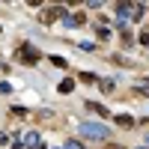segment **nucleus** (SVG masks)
<instances>
[{
	"mask_svg": "<svg viewBox=\"0 0 149 149\" xmlns=\"http://www.w3.org/2000/svg\"><path fill=\"white\" fill-rule=\"evenodd\" d=\"M107 125H98V122H81V137L86 140H107Z\"/></svg>",
	"mask_w": 149,
	"mask_h": 149,
	"instance_id": "1",
	"label": "nucleus"
},
{
	"mask_svg": "<svg viewBox=\"0 0 149 149\" xmlns=\"http://www.w3.org/2000/svg\"><path fill=\"white\" fill-rule=\"evenodd\" d=\"M81 81H84V84H95L98 78H95V74H93V72H81Z\"/></svg>",
	"mask_w": 149,
	"mask_h": 149,
	"instance_id": "11",
	"label": "nucleus"
},
{
	"mask_svg": "<svg viewBox=\"0 0 149 149\" xmlns=\"http://www.w3.org/2000/svg\"><path fill=\"white\" fill-rule=\"evenodd\" d=\"M12 116H27V107H12Z\"/></svg>",
	"mask_w": 149,
	"mask_h": 149,
	"instance_id": "15",
	"label": "nucleus"
},
{
	"mask_svg": "<svg viewBox=\"0 0 149 149\" xmlns=\"http://www.w3.org/2000/svg\"><path fill=\"white\" fill-rule=\"evenodd\" d=\"M107 149H125V146H119V143H110V146H107Z\"/></svg>",
	"mask_w": 149,
	"mask_h": 149,
	"instance_id": "20",
	"label": "nucleus"
},
{
	"mask_svg": "<svg viewBox=\"0 0 149 149\" xmlns=\"http://www.w3.org/2000/svg\"><path fill=\"white\" fill-rule=\"evenodd\" d=\"M63 18H66V9L63 6H51V9L42 12V24H54V21H63Z\"/></svg>",
	"mask_w": 149,
	"mask_h": 149,
	"instance_id": "3",
	"label": "nucleus"
},
{
	"mask_svg": "<svg viewBox=\"0 0 149 149\" xmlns=\"http://www.w3.org/2000/svg\"><path fill=\"white\" fill-rule=\"evenodd\" d=\"M140 149H143V146H140Z\"/></svg>",
	"mask_w": 149,
	"mask_h": 149,
	"instance_id": "23",
	"label": "nucleus"
},
{
	"mask_svg": "<svg viewBox=\"0 0 149 149\" xmlns=\"http://www.w3.org/2000/svg\"><path fill=\"white\" fill-rule=\"evenodd\" d=\"M0 146H9V134L6 131H0Z\"/></svg>",
	"mask_w": 149,
	"mask_h": 149,
	"instance_id": "17",
	"label": "nucleus"
},
{
	"mask_svg": "<svg viewBox=\"0 0 149 149\" xmlns=\"http://www.w3.org/2000/svg\"><path fill=\"white\" fill-rule=\"evenodd\" d=\"M0 93H12V86H9L6 81H0Z\"/></svg>",
	"mask_w": 149,
	"mask_h": 149,
	"instance_id": "19",
	"label": "nucleus"
},
{
	"mask_svg": "<svg viewBox=\"0 0 149 149\" xmlns=\"http://www.w3.org/2000/svg\"><path fill=\"white\" fill-rule=\"evenodd\" d=\"M140 45H149V30H143V33H140Z\"/></svg>",
	"mask_w": 149,
	"mask_h": 149,
	"instance_id": "18",
	"label": "nucleus"
},
{
	"mask_svg": "<svg viewBox=\"0 0 149 149\" xmlns=\"http://www.w3.org/2000/svg\"><path fill=\"white\" fill-rule=\"evenodd\" d=\"M39 57H42V54L36 51L33 45H18V48H15V60H21L24 66H36V63H39Z\"/></svg>",
	"mask_w": 149,
	"mask_h": 149,
	"instance_id": "2",
	"label": "nucleus"
},
{
	"mask_svg": "<svg viewBox=\"0 0 149 149\" xmlns=\"http://www.w3.org/2000/svg\"><path fill=\"white\" fill-rule=\"evenodd\" d=\"M24 146H30V149H42L45 143L39 140V134H36V131H30V134H27V137H24Z\"/></svg>",
	"mask_w": 149,
	"mask_h": 149,
	"instance_id": "4",
	"label": "nucleus"
},
{
	"mask_svg": "<svg viewBox=\"0 0 149 149\" xmlns=\"http://www.w3.org/2000/svg\"><path fill=\"white\" fill-rule=\"evenodd\" d=\"M98 84H102L104 93H113V81H98Z\"/></svg>",
	"mask_w": 149,
	"mask_h": 149,
	"instance_id": "14",
	"label": "nucleus"
},
{
	"mask_svg": "<svg viewBox=\"0 0 149 149\" xmlns=\"http://www.w3.org/2000/svg\"><path fill=\"white\" fill-rule=\"evenodd\" d=\"M78 48H81V51H95V45H93V42H81Z\"/></svg>",
	"mask_w": 149,
	"mask_h": 149,
	"instance_id": "16",
	"label": "nucleus"
},
{
	"mask_svg": "<svg viewBox=\"0 0 149 149\" xmlns=\"http://www.w3.org/2000/svg\"><path fill=\"white\" fill-rule=\"evenodd\" d=\"M143 149H149V137H146V146H143Z\"/></svg>",
	"mask_w": 149,
	"mask_h": 149,
	"instance_id": "22",
	"label": "nucleus"
},
{
	"mask_svg": "<svg viewBox=\"0 0 149 149\" xmlns=\"http://www.w3.org/2000/svg\"><path fill=\"white\" fill-rule=\"evenodd\" d=\"M63 149H84V140H66Z\"/></svg>",
	"mask_w": 149,
	"mask_h": 149,
	"instance_id": "10",
	"label": "nucleus"
},
{
	"mask_svg": "<svg viewBox=\"0 0 149 149\" xmlns=\"http://www.w3.org/2000/svg\"><path fill=\"white\" fill-rule=\"evenodd\" d=\"M131 93H137V95L149 98V84H134V86H131Z\"/></svg>",
	"mask_w": 149,
	"mask_h": 149,
	"instance_id": "9",
	"label": "nucleus"
},
{
	"mask_svg": "<svg viewBox=\"0 0 149 149\" xmlns=\"http://www.w3.org/2000/svg\"><path fill=\"white\" fill-rule=\"evenodd\" d=\"M72 90H74V81H72V78H66V81H60V93H63V95H69Z\"/></svg>",
	"mask_w": 149,
	"mask_h": 149,
	"instance_id": "8",
	"label": "nucleus"
},
{
	"mask_svg": "<svg viewBox=\"0 0 149 149\" xmlns=\"http://www.w3.org/2000/svg\"><path fill=\"white\" fill-rule=\"evenodd\" d=\"M51 63H54V66H60V69H66V57H60V54H54V57H51Z\"/></svg>",
	"mask_w": 149,
	"mask_h": 149,
	"instance_id": "12",
	"label": "nucleus"
},
{
	"mask_svg": "<svg viewBox=\"0 0 149 149\" xmlns=\"http://www.w3.org/2000/svg\"><path fill=\"white\" fill-rule=\"evenodd\" d=\"M143 12H146V6H143V3H131V21L143 18Z\"/></svg>",
	"mask_w": 149,
	"mask_h": 149,
	"instance_id": "7",
	"label": "nucleus"
},
{
	"mask_svg": "<svg viewBox=\"0 0 149 149\" xmlns=\"http://www.w3.org/2000/svg\"><path fill=\"white\" fill-rule=\"evenodd\" d=\"M116 125H122V128H134V116L119 113V116H116Z\"/></svg>",
	"mask_w": 149,
	"mask_h": 149,
	"instance_id": "6",
	"label": "nucleus"
},
{
	"mask_svg": "<svg viewBox=\"0 0 149 149\" xmlns=\"http://www.w3.org/2000/svg\"><path fill=\"white\" fill-rule=\"evenodd\" d=\"M86 110H93V113H98V116H110V110H107V107H102L98 102H86Z\"/></svg>",
	"mask_w": 149,
	"mask_h": 149,
	"instance_id": "5",
	"label": "nucleus"
},
{
	"mask_svg": "<svg viewBox=\"0 0 149 149\" xmlns=\"http://www.w3.org/2000/svg\"><path fill=\"white\" fill-rule=\"evenodd\" d=\"M98 39H102V42L110 39V27H98Z\"/></svg>",
	"mask_w": 149,
	"mask_h": 149,
	"instance_id": "13",
	"label": "nucleus"
},
{
	"mask_svg": "<svg viewBox=\"0 0 149 149\" xmlns=\"http://www.w3.org/2000/svg\"><path fill=\"white\" fill-rule=\"evenodd\" d=\"M12 149H24V146H21V143H15V146H12Z\"/></svg>",
	"mask_w": 149,
	"mask_h": 149,
	"instance_id": "21",
	"label": "nucleus"
}]
</instances>
